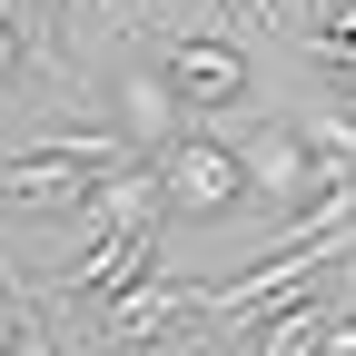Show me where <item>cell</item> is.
Here are the masks:
<instances>
[{
  "mask_svg": "<svg viewBox=\"0 0 356 356\" xmlns=\"http://www.w3.org/2000/svg\"><path fill=\"white\" fill-rule=\"evenodd\" d=\"M149 168H159V198H168L178 218H228V208L248 198V159H238L228 129H208V119L168 129V139L149 149Z\"/></svg>",
  "mask_w": 356,
  "mask_h": 356,
  "instance_id": "6da1fadb",
  "label": "cell"
},
{
  "mask_svg": "<svg viewBox=\"0 0 356 356\" xmlns=\"http://www.w3.org/2000/svg\"><path fill=\"white\" fill-rule=\"evenodd\" d=\"M159 267V218H139V228H99L70 267H40V287L50 297H79V307H109L129 277H149Z\"/></svg>",
  "mask_w": 356,
  "mask_h": 356,
  "instance_id": "7a4b0ae2",
  "label": "cell"
},
{
  "mask_svg": "<svg viewBox=\"0 0 356 356\" xmlns=\"http://www.w3.org/2000/svg\"><path fill=\"white\" fill-rule=\"evenodd\" d=\"M168 89L188 99V119H218V109H238L248 99V50L238 40H218V30H168Z\"/></svg>",
  "mask_w": 356,
  "mask_h": 356,
  "instance_id": "3957f363",
  "label": "cell"
},
{
  "mask_svg": "<svg viewBox=\"0 0 356 356\" xmlns=\"http://www.w3.org/2000/svg\"><path fill=\"white\" fill-rule=\"evenodd\" d=\"M188 327H198V287H168L159 267L129 277V287L99 307V337H109V346H149V337H188Z\"/></svg>",
  "mask_w": 356,
  "mask_h": 356,
  "instance_id": "277c9868",
  "label": "cell"
},
{
  "mask_svg": "<svg viewBox=\"0 0 356 356\" xmlns=\"http://www.w3.org/2000/svg\"><path fill=\"white\" fill-rule=\"evenodd\" d=\"M109 109H119V139H129V149H159L168 129H188V99L168 89V70H159V60H129V70H119V89H109Z\"/></svg>",
  "mask_w": 356,
  "mask_h": 356,
  "instance_id": "5b68a950",
  "label": "cell"
},
{
  "mask_svg": "<svg viewBox=\"0 0 356 356\" xmlns=\"http://www.w3.org/2000/svg\"><path fill=\"white\" fill-rule=\"evenodd\" d=\"M238 159H248V198H267L277 218L307 198V139H297V119H267V129H248V139H238Z\"/></svg>",
  "mask_w": 356,
  "mask_h": 356,
  "instance_id": "8992f818",
  "label": "cell"
},
{
  "mask_svg": "<svg viewBox=\"0 0 356 356\" xmlns=\"http://www.w3.org/2000/svg\"><path fill=\"white\" fill-rule=\"evenodd\" d=\"M297 139H307V168H356V109H307Z\"/></svg>",
  "mask_w": 356,
  "mask_h": 356,
  "instance_id": "52a82bcc",
  "label": "cell"
},
{
  "mask_svg": "<svg viewBox=\"0 0 356 356\" xmlns=\"http://www.w3.org/2000/svg\"><path fill=\"white\" fill-rule=\"evenodd\" d=\"M20 60H30V30L10 20V0H0V79H20Z\"/></svg>",
  "mask_w": 356,
  "mask_h": 356,
  "instance_id": "ba28073f",
  "label": "cell"
},
{
  "mask_svg": "<svg viewBox=\"0 0 356 356\" xmlns=\"http://www.w3.org/2000/svg\"><path fill=\"white\" fill-rule=\"evenodd\" d=\"M317 10V40H356V0H307Z\"/></svg>",
  "mask_w": 356,
  "mask_h": 356,
  "instance_id": "9c48e42d",
  "label": "cell"
},
{
  "mask_svg": "<svg viewBox=\"0 0 356 356\" xmlns=\"http://www.w3.org/2000/svg\"><path fill=\"white\" fill-rule=\"evenodd\" d=\"M228 10H238L248 30H287V10H277V0H228Z\"/></svg>",
  "mask_w": 356,
  "mask_h": 356,
  "instance_id": "30bf717a",
  "label": "cell"
},
{
  "mask_svg": "<svg viewBox=\"0 0 356 356\" xmlns=\"http://www.w3.org/2000/svg\"><path fill=\"white\" fill-rule=\"evenodd\" d=\"M0 346H10V307H0Z\"/></svg>",
  "mask_w": 356,
  "mask_h": 356,
  "instance_id": "8fae6325",
  "label": "cell"
}]
</instances>
